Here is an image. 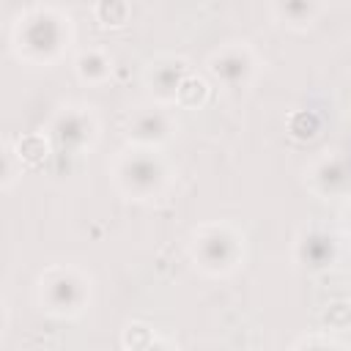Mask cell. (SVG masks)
<instances>
[{"mask_svg": "<svg viewBox=\"0 0 351 351\" xmlns=\"http://www.w3.org/2000/svg\"><path fill=\"white\" fill-rule=\"evenodd\" d=\"M140 351H173V348H170V346H167L165 340H159V337H154V340H151L148 346H143Z\"/></svg>", "mask_w": 351, "mask_h": 351, "instance_id": "cell-20", "label": "cell"}, {"mask_svg": "<svg viewBox=\"0 0 351 351\" xmlns=\"http://www.w3.org/2000/svg\"><path fill=\"white\" fill-rule=\"evenodd\" d=\"M189 74L192 71H189V63L184 58H178V55H156L145 66L143 80H145L154 101L167 107V104L178 101V90H181V85L186 82Z\"/></svg>", "mask_w": 351, "mask_h": 351, "instance_id": "cell-10", "label": "cell"}, {"mask_svg": "<svg viewBox=\"0 0 351 351\" xmlns=\"http://www.w3.org/2000/svg\"><path fill=\"white\" fill-rule=\"evenodd\" d=\"M36 299L44 313L55 318H74L90 299V277H85L77 266H49L36 280Z\"/></svg>", "mask_w": 351, "mask_h": 351, "instance_id": "cell-4", "label": "cell"}, {"mask_svg": "<svg viewBox=\"0 0 351 351\" xmlns=\"http://www.w3.org/2000/svg\"><path fill=\"white\" fill-rule=\"evenodd\" d=\"M74 71L82 82L99 85L112 74V58L101 47H85L74 58Z\"/></svg>", "mask_w": 351, "mask_h": 351, "instance_id": "cell-11", "label": "cell"}, {"mask_svg": "<svg viewBox=\"0 0 351 351\" xmlns=\"http://www.w3.org/2000/svg\"><path fill=\"white\" fill-rule=\"evenodd\" d=\"M343 228H346V233L351 236V200H348L346 208H343Z\"/></svg>", "mask_w": 351, "mask_h": 351, "instance_id": "cell-21", "label": "cell"}, {"mask_svg": "<svg viewBox=\"0 0 351 351\" xmlns=\"http://www.w3.org/2000/svg\"><path fill=\"white\" fill-rule=\"evenodd\" d=\"M16 154H19V159L25 162V165H38L47 154H49V137L44 134V132H38V134H25V137H19L16 143Z\"/></svg>", "mask_w": 351, "mask_h": 351, "instance_id": "cell-13", "label": "cell"}, {"mask_svg": "<svg viewBox=\"0 0 351 351\" xmlns=\"http://www.w3.org/2000/svg\"><path fill=\"white\" fill-rule=\"evenodd\" d=\"M189 252L200 271L225 277L244 261V236L228 222H206L192 230Z\"/></svg>", "mask_w": 351, "mask_h": 351, "instance_id": "cell-3", "label": "cell"}, {"mask_svg": "<svg viewBox=\"0 0 351 351\" xmlns=\"http://www.w3.org/2000/svg\"><path fill=\"white\" fill-rule=\"evenodd\" d=\"M293 351H343V348L335 340L324 337V335H310V337H302L293 346Z\"/></svg>", "mask_w": 351, "mask_h": 351, "instance_id": "cell-19", "label": "cell"}, {"mask_svg": "<svg viewBox=\"0 0 351 351\" xmlns=\"http://www.w3.org/2000/svg\"><path fill=\"white\" fill-rule=\"evenodd\" d=\"M288 132L296 137V140H313L318 132H321V118L315 115V112H304V110H299V112H293L291 118H288Z\"/></svg>", "mask_w": 351, "mask_h": 351, "instance_id": "cell-14", "label": "cell"}, {"mask_svg": "<svg viewBox=\"0 0 351 351\" xmlns=\"http://www.w3.org/2000/svg\"><path fill=\"white\" fill-rule=\"evenodd\" d=\"M176 132L173 115L165 110V104H140L126 118V140L137 148H159L165 145Z\"/></svg>", "mask_w": 351, "mask_h": 351, "instance_id": "cell-8", "label": "cell"}, {"mask_svg": "<svg viewBox=\"0 0 351 351\" xmlns=\"http://www.w3.org/2000/svg\"><path fill=\"white\" fill-rule=\"evenodd\" d=\"M340 258V241L324 228H304L293 241V261L307 274L329 271Z\"/></svg>", "mask_w": 351, "mask_h": 351, "instance_id": "cell-9", "label": "cell"}, {"mask_svg": "<svg viewBox=\"0 0 351 351\" xmlns=\"http://www.w3.org/2000/svg\"><path fill=\"white\" fill-rule=\"evenodd\" d=\"M255 69H258V60H255L252 49L247 44H239V41H230V44L214 49L206 60L208 77L228 90L247 88L255 77Z\"/></svg>", "mask_w": 351, "mask_h": 351, "instance_id": "cell-6", "label": "cell"}, {"mask_svg": "<svg viewBox=\"0 0 351 351\" xmlns=\"http://www.w3.org/2000/svg\"><path fill=\"white\" fill-rule=\"evenodd\" d=\"M110 176L121 195L129 200H154L167 186V165L154 148H137L129 145L121 151L110 167Z\"/></svg>", "mask_w": 351, "mask_h": 351, "instance_id": "cell-2", "label": "cell"}, {"mask_svg": "<svg viewBox=\"0 0 351 351\" xmlns=\"http://www.w3.org/2000/svg\"><path fill=\"white\" fill-rule=\"evenodd\" d=\"M25 170V162L16 154V145L11 140L3 143V189H11Z\"/></svg>", "mask_w": 351, "mask_h": 351, "instance_id": "cell-15", "label": "cell"}, {"mask_svg": "<svg viewBox=\"0 0 351 351\" xmlns=\"http://www.w3.org/2000/svg\"><path fill=\"white\" fill-rule=\"evenodd\" d=\"M151 340H154V332H151L148 326H143V324H132V326L126 329V335H123L126 351H140V348L148 346Z\"/></svg>", "mask_w": 351, "mask_h": 351, "instance_id": "cell-18", "label": "cell"}, {"mask_svg": "<svg viewBox=\"0 0 351 351\" xmlns=\"http://www.w3.org/2000/svg\"><path fill=\"white\" fill-rule=\"evenodd\" d=\"M206 99H208V82L200 80V77H195V74H189L186 82H184L181 90H178V104H181V107H197V104H203Z\"/></svg>", "mask_w": 351, "mask_h": 351, "instance_id": "cell-16", "label": "cell"}, {"mask_svg": "<svg viewBox=\"0 0 351 351\" xmlns=\"http://www.w3.org/2000/svg\"><path fill=\"white\" fill-rule=\"evenodd\" d=\"M96 16L104 22V25H123L126 16H129V5L126 3H118V0H104V3H96Z\"/></svg>", "mask_w": 351, "mask_h": 351, "instance_id": "cell-17", "label": "cell"}, {"mask_svg": "<svg viewBox=\"0 0 351 351\" xmlns=\"http://www.w3.org/2000/svg\"><path fill=\"white\" fill-rule=\"evenodd\" d=\"M44 134L49 137V143L55 148L69 151V154H82V151H88L96 143L99 121H96L90 107H85V104H66V107H60L49 118Z\"/></svg>", "mask_w": 351, "mask_h": 351, "instance_id": "cell-5", "label": "cell"}, {"mask_svg": "<svg viewBox=\"0 0 351 351\" xmlns=\"http://www.w3.org/2000/svg\"><path fill=\"white\" fill-rule=\"evenodd\" d=\"M71 41V22L52 5H30L16 14L11 27L14 52L36 66L55 63Z\"/></svg>", "mask_w": 351, "mask_h": 351, "instance_id": "cell-1", "label": "cell"}, {"mask_svg": "<svg viewBox=\"0 0 351 351\" xmlns=\"http://www.w3.org/2000/svg\"><path fill=\"white\" fill-rule=\"evenodd\" d=\"M271 11L291 27H307L324 11V5H318V3H277V5H271Z\"/></svg>", "mask_w": 351, "mask_h": 351, "instance_id": "cell-12", "label": "cell"}, {"mask_svg": "<svg viewBox=\"0 0 351 351\" xmlns=\"http://www.w3.org/2000/svg\"><path fill=\"white\" fill-rule=\"evenodd\" d=\"M304 184L324 200H351V162L340 151H326L304 170Z\"/></svg>", "mask_w": 351, "mask_h": 351, "instance_id": "cell-7", "label": "cell"}]
</instances>
